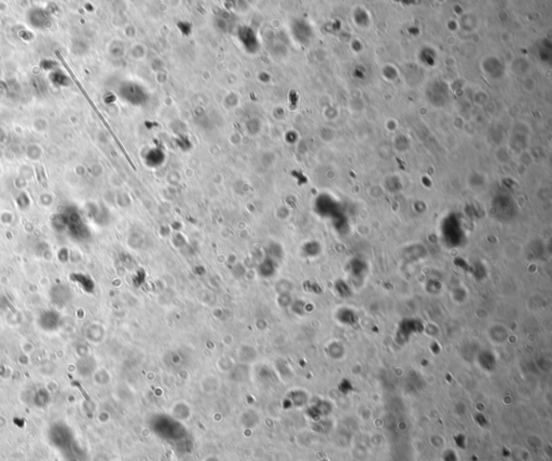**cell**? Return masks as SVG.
Instances as JSON below:
<instances>
[{"label": "cell", "mask_w": 552, "mask_h": 461, "mask_svg": "<svg viewBox=\"0 0 552 461\" xmlns=\"http://www.w3.org/2000/svg\"><path fill=\"white\" fill-rule=\"evenodd\" d=\"M38 324L40 325L43 330L46 331H54L58 330V325H60V316L57 310H44L39 316Z\"/></svg>", "instance_id": "obj_2"}, {"label": "cell", "mask_w": 552, "mask_h": 461, "mask_svg": "<svg viewBox=\"0 0 552 461\" xmlns=\"http://www.w3.org/2000/svg\"><path fill=\"white\" fill-rule=\"evenodd\" d=\"M72 292L70 288L65 284L54 285L50 290V298L55 306L64 307L71 299Z\"/></svg>", "instance_id": "obj_1"}]
</instances>
